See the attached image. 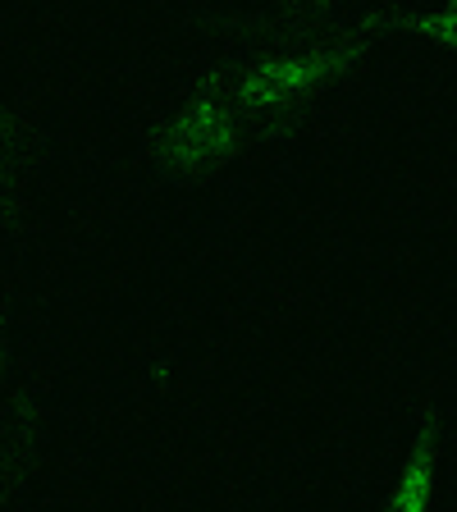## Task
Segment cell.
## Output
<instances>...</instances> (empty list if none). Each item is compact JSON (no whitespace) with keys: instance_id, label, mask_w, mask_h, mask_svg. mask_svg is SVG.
<instances>
[{"instance_id":"1","label":"cell","mask_w":457,"mask_h":512,"mask_svg":"<svg viewBox=\"0 0 457 512\" xmlns=\"http://www.w3.org/2000/svg\"><path fill=\"white\" fill-rule=\"evenodd\" d=\"M389 14L357 10V14H284L270 19L261 32L243 37L238 46L211 55L234 87L238 106L252 115V124L275 138L288 119H298L316 101L348 83L362 60L384 42Z\"/></svg>"},{"instance_id":"2","label":"cell","mask_w":457,"mask_h":512,"mask_svg":"<svg viewBox=\"0 0 457 512\" xmlns=\"http://www.w3.org/2000/svg\"><path fill=\"white\" fill-rule=\"evenodd\" d=\"M266 142V133L252 124L238 106L234 87L215 60H206L197 74L183 83L174 106L156 119L147 138V156L160 174L179 183H206L224 174L229 165L247 160Z\"/></svg>"},{"instance_id":"4","label":"cell","mask_w":457,"mask_h":512,"mask_svg":"<svg viewBox=\"0 0 457 512\" xmlns=\"http://www.w3.org/2000/svg\"><path fill=\"white\" fill-rule=\"evenodd\" d=\"M384 14H389V32L430 42L439 51H457V0L426 5V10H384Z\"/></svg>"},{"instance_id":"3","label":"cell","mask_w":457,"mask_h":512,"mask_svg":"<svg viewBox=\"0 0 457 512\" xmlns=\"http://www.w3.org/2000/svg\"><path fill=\"white\" fill-rule=\"evenodd\" d=\"M439 476H444V416L439 407H426L375 512H435Z\"/></svg>"}]
</instances>
